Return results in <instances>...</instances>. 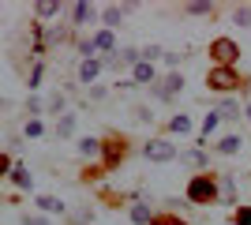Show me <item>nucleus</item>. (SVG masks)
<instances>
[{
    "instance_id": "26",
    "label": "nucleus",
    "mask_w": 251,
    "mask_h": 225,
    "mask_svg": "<svg viewBox=\"0 0 251 225\" xmlns=\"http://www.w3.org/2000/svg\"><path fill=\"white\" fill-rule=\"evenodd\" d=\"M42 120H30V124H26V135H30V139H38V135H42Z\"/></svg>"
},
{
    "instance_id": "2",
    "label": "nucleus",
    "mask_w": 251,
    "mask_h": 225,
    "mask_svg": "<svg viewBox=\"0 0 251 225\" xmlns=\"http://www.w3.org/2000/svg\"><path fill=\"white\" fill-rule=\"evenodd\" d=\"M210 56L218 60V68H232L236 56H240V45L232 42V38H214L210 42Z\"/></svg>"
},
{
    "instance_id": "5",
    "label": "nucleus",
    "mask_w": 251,
    "mask_h": 225,
    "mask_svg": "<svg viewBox=\"0 0 251 225\" xmlns=\"http://www.w3.org/2000/svg\"><path fill=\"white\" fill-rule=\"evenodd\" d=\"M180 90H184V75H169V79H161V83L154 86V98L157 101H169V98H176Z\"/></svg>"
},
{
    "instance_id": "24",
    "label": "nucleus",
    "mask_w": 251,
    "mask_h": 225,
    "mask_svg": "<svg viewBox=\"0 0 251 225\" xmlns=\"http://www.w3.org/2000/svg\"><path fill=\"white\" fill-rule=\"evenodd\" d=\"M184 161H191V165H202V161H206V154H202V150H188V154H184Z\"/></svg>"
},
{
    "instance_id": "25",
    "label": "nucleus",
    "mask_w": 251,
    "mask_h": 225,
    "mask_svg": "<svg viewBox=\"0 0 251 225\" xmlns=\"http://www.w3.org/2000/svg\"><path fill=\"white\" fill-rule=\"evenodd\" d=\"M236 225H251V206H240V210H236Z\"/></svg>"
},
{
    "instance_id": "23",
    "label": "nucleus",
    "mask_w": 251,
    "mask_h": 225,
    "mask_svg": "<svg viewBox=\"0 0 251 225\" xmlns=\"http://www.w3.org/2000/svg\"><path fill=\"white\" fill-rule=\"evenodd\" d=\"M218 120H221L218 113H210V117L202 120V135H210V131H218Z\"/></svg>"
},
{
    "instance_id": "3",
    "label": "nucleus",
    "mask_w": 251,
    "mask_h": 225,
    "mask_svg": "<svg viewBox=\"0 0 251 225\" xmlns=\"http://www.w3.org/2000/svg\"><path fill=\"white\" fill-rule=\"evenodd\" d=\"M206 86H210V90L229 94V90H236V86H240V75L232 72V68H210V72H206Z\"/></svg>"
},
{
    "instance_id": "14",
    "label": "nucleus",
    "mask_w": 251,
    "mask_h": 225,
    "mask_svg": "<svg viewBox=\"0 0 251 225\" xmlns=\"http://www.w3.org/2000/svg\"><path fill=\"white\" fill-rule=\"evenodd\" d=\"M38 206H42L45 214H64V203H60V199H52V195H42Z\"/></svg>"
},
{
    "instance_id": "21",
    "label": "nucleus",
    "mask_w": 251,
    "mask_h": 225,
    "mask_svg": "<svg viewBox=\"0 0 251 225\" xmlns=\"http://www.w3.org/2000/svg\"><path fill=\"white\" fill-rule=\"evenodd\" d=\"M188 15H214V4H188Z\"/></svg>"
},
{
    "instance_id": "8",
    "label": "nucleus",
    "mask_w": 251,
    "mask_h": 225,
    "mask_svg": "<svg viewBox=\"0 0 251 225\" xmlns=\"http://www.w3.org/2000/svg\"><path fill=\"white\" fill-rule=\"evenodd\" d=\"M75 150H79L83 158H94L98 150H101V139H94V135H86V139H79V143H75Z\"/></svg>"
},
{
    "instance_id": "18",
    "label": "nucleus",
    "mask_w": 251,
    "mask_h": 225,
    "mask_svg": "<svg viewBox=\"0 0 251 225\" xmlns=\"http://www.w3.org/2000/svg\"><path fill=\"white\" fill-rule=\"evenodd\" d=\"M218 117L221 120H236V117H240V105H236V101H225V105L218 109Z\"/></svg>"
},
{
    "instance_id": "7",
    "label": "nucleus",
    "mask_w": 251,
    "mask_h": 225,
    "mask_svg": "<svg viewBox=\"0 0 251 225\" xmlns=\"http://www.w3.org/2000/svg\"><path fill=\"white\" fill-rule=\"evenodd\" d=\"M131 83H135V86H143V83H154V64L139 60V64H135V75H131Z\"/></svg>"
},
{
    "instance_id": "22",
    "label": "nucleus",
    "mask_w": 251,
    "mask_h": 225,
    "mask_svg": "<svg viewBox=\"0 0 251 225\" xmlns=\"http://www.w3.org/2000/svg\"><path fill=\"white\" fill-rule=\"evenodd\" d=\"M60 11V4L56 0H45V4H38V15H56Z\"/></svg>"
},
{
    "instance_id": "19",
    "label": "nucleus",
    "mask_w": 251,
    "mask_h": 225,
    "mask_svg": "<svg viewBox=\"0 0 251 225\" xmlns=\"http://www.w3.org/2000/svg\"><path fill=\"white\" fill-rule=\"evenodd\" d=\"M11 180L19 184V188H30V173L23 169V165H15V169H11Z\"/></svg>"
},
{
    "instance_id": "15",
    "label": "nucleus",
    "mask_w": 251,
    "mask_h": 225,
    "mask_svg": "<svg viewBox=\"0 0 251 225\" xmlns=\"http://www.w3.org/2000/svg\"><path fill=\"white\" fill-rule=\"evenodd\" d=\"M232 23L236 26H251V4H240V8L232 11Z\"/></svg>"
},
{
    "instance_id": "13",
    "label": "nucleus",
    "mask_w": 251,
    "mask_h": 225,
    "mask_svg": "<svg viewBox=\"0 0 251 225\" xmlns=\"http://www.w3.org/2000/svg\"><path fill=\"white\" fill-rule=\"evenodd\" d=\"M72 131H75V117H72V113H64V117L56 120V135H60V139H68Z\"/></svg>"
},
{
    "instance_id": "4",
    "label": "nucleus",
    "mask_w": 251,
    "mask_h": 225,
    "mask_svg": "<svg viewBox=\"0 0 251 225\" xmlns=\"http://www.w3.org/2000/svg\"><path fill=\"white\" fill-rule=\"evenodd\" d=\"M176 154H180V150L173 147L169 139H150L147 147H143V158H147V161H157V165H165V161H173Z\"/></svg>"
},
{
    "instance_id": "17",
    "label": "nucleus",
    "mask_w": 251,
    "mask_h": 225,
    "mask_svg": "<svg viewBox=\"0 0 251 225\" xmlns=\"http://www.w3.org/2000/svg\"><path fill=\"white\" fill-rule=\"evenodd\" d=\"M240 147H244V143L236 139V135H225V139L218 143V150H221V154H236V150H240Z\"/></svg>"
},
{
    "instance_id": "10",
    "label": "nucleus",
    "mask_w": 251,
    "mask_h": 225,
    "mask_svg": "<svg viewBox=\"0 0 251 225\" xmlns=\"http://www.w3.org/2000/svg\"><path fill=\"white\" fill-rule=\"evenodd\" d=\"M131 222H135V225H150V222H154V214H150V206L135 203V206H131Z\"/></svg>"
},
{
    "instance_id": "16",
    "label": "nucleus",
    "mask_w": 251,
    "mask_h": 225,
    "mask_svg": "<svg viewBox=\"0 0 251 225\" xmlns=\"http://www.w3.org/2000/svg\"><path fill=\"white\" fill-rule=\"evenodd\" d=\"M120 15H124V8H116V4H109V8H105V30H113L116 23H120Z\"/></svg>"
},
{
    "instance_id": "6",
    "label": "nucleus",
    "mask_w": 251,
    "mask_h": 225,
    "mask_svg": "<svg viewBox=\"0 0 251 225\" xmlns=\"http://www.w3.org/2000/svg\"><path fill=\"white\" fill-rule=\"evenodd\" d=\"M98 72H101V60H94V56H86L83 64H79V79H83V83H94Z\"/></svg>"
},
{
    "instance_id": "29",
    "label": "nucleus",
    "mask_w": 251,
    "mask_h": 225,
    "mask_svg": "<svg viewBox=\"0 0 251 225\" xmlns=\"http://www.w3.org/2000/svg\"><path fill=\"white\" fill-rule=\"evenodd\" d=\"M150 225H184V222H180V218H154Z\"/></svg>"
},
{
    "instance_id": "32",
    "label": "nucleus",
    "mask_w": 251,
    "mask_h": 225,
    "mask_svg": "<svg viewBox=\"0 0 251 225\" xmlns=\"http://www.w3.org/2000/svg\"><path fill=\"white\" fill-rule=\"evenodd\" d=\"M248 120H251V105H248Z\"/></svg>"
},
{
    "instance_id": "20",
    "label": "nucleus",
    "mask_w": 251,
    "mask_h": 225,
    "mask_svg": "<svg viewBox=\"0 0 251 225\" xmlns=\"http://www.w3.org/2000/svg\"><path fill=\"white\" fill-rule=\"evenodd\" d=\"M232 188H236V180H232V176H221V199H225V203H232Z\"/></svg>"
},
{
    "instance_id": "28",
    "label": "nucleus",
    "mask_w": 251,
    "mask_h": 225,
    "mask_svg": "<svg viewBox=\"0 0 251 225\" xmlns=\"http://www.w3.org/2000/svg\"><path fill=\"white\" fill-rule=\"evenodd\" d=\"M23 225H49V222H45V218H38V214H26V218H23Z\"/></svg>"
},
{
    "instance_id": "9",
    "label": "nucleus",
    "mask_w": 251,
    "mask_h": 225,
    "mask_svg": "<svg viewBox=\"0 0 251 225\" xmlns=\"http://www.w3.org/2000/svg\"><path fill=\"white\" fill-rule=\"evenodd\" d=\"M94 49H105V53H113V30H98L94 42H90V53Z\"/></svg>"
},
{
    "instance_id": "12",
    "label": "nucleus",
    "mask_w": 251,
    "mask_h": 225,
    "mask_svg": "<svg viewBox=\"0 0 251 225\" xmlns=\"http://www.w3.org/2000/svg\"><path fill=\"white\" fill-rule=\"evenodd\" d=\"M169 131H173V135H188V131H191V120L184 117V113H180V117H173V120H169Z\"/></svg>"
},
{
    "instance_id": "1",
    "label": "nucleus",
    "mask_w": 251,
    "mask_h": 225,
    "mask_svg": "<svg viewBox=\"0 0 251 225\" xmlns=\"http://www.w3.org/2000/svg\"><path fill=\"white\" fill-rule=\"evenodd\" d=\"M218 199V184H214V176L210 173H199V176H191L188 184V203H214Z\"/></svg>"
},
{
    "instance_id": "31",
    "label": "nucleus",
    "mask_w": 251,
    "mask_h": 225,
    "mask_svg": "<svg viewBox=\"0 0 251 225\" xmlns=\"http://www.w3.org/2000/svg\"><path fill=\"white\" fill-rule=\"evenodd\" d=\"M4 173H8V158H4V154H0V176H4Z\"/></svg>"
},
{
    "instance_id": "30",
    "label": "nucleus",
    "mask_w": 251,
    "mask_h": 225,
    "mask_svg": "<svg viewBox=\"0 0 251 225\" xmlns=\"http://www.w3.org/2000/svg\"><path fill=\"white\" fill-rule=\"evenodd\" d=\"M60 105H64V98H60V94H52V98H49V109H52V113H60Z\"/></svg>"
},
{
    "instance_id": "11",
    "label": "nucleus",
    "mask_w": 251,
    "mask_h": 225,
    "mask_svg": "<svg viewBox=\"0 0 251 225\" xmlns=\"http://www.w3.org/2000/svg\"><path fill=\"white\" fill-rule=\"evenodd\" d=\"M72 15H75V26H83L86 19H94V4H75Z\"/></svg>"
},
{
    "instance_id": "27",
    "label": "nucleus",
    "mask_w": 251,
    "mask_h": 225,
    "mask_svg": "<svg viewBox=\"0 0 251 225\" xmlns=\"http://www.w3.org/2000/svg\"><path fill=\"white\" fill-rule=\"evenodd\" d=\"M135 120H139V124H147V120H150V109L139 105V109H135Z\"/></svg>"
}]
</instances>
